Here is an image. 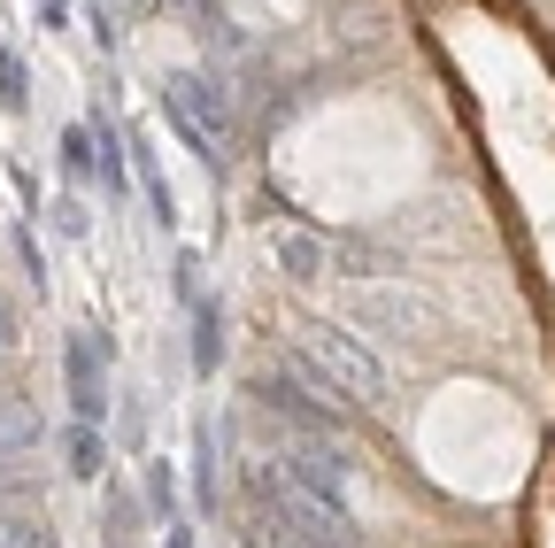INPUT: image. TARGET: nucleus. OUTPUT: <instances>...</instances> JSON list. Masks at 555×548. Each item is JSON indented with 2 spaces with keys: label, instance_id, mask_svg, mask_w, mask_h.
Masks as SVG:
<instances>
[{
  "label": "nucleus",
  "instance_id": "obj_1",
  "mask_svg": "<svg viewBox=\"0 0 555 548\" xmlns=\"http://www.w3.org/2000/svg\"><path fill=\"white\" fill-rule=\"evenodd\" d=\"M294 371H301L324 402H356V409H378V402H386V364L371 356V340L347 332V324H332V317L301 332Z\"/></svg>",
  "mask_w": 555,
  "mask_h": 548
},
{
  "label": "nucleus",
  "instance_id": "obj_2",
  "mask_svg": "<svg viewBox=\"0 0 555 548\" xmlns=\"http://www.w3.org/2000/svg\"><path fill=\"white\" fill-rule=\"evenodd\" d=\"M170 116H178L185 140L201 148V163H208V170H224V163H232V148H240V109H232L224 78H208V71H178V78H170Z\"/></svg>",
  "mask_w": 555,
  "mask_h": 548
},
{
  "label": "nucleus",
  "instance_id": "obj_3",
  "mask_svg": "<svg viewBox=\"0 0 555 548\" xmlns=\"http://www.w3.org/2000/svg\"><path fill=\"white\" fill-rule=\"evenodd\" d=\"M62 386H69V418H78V425H101V418H108V379H101L93 332H69V348H62Z\"/></svg>",
  "mask_w": 555,
  "mask_h": 548
},
{
  "label": "nucleus",
  "instance_id": "obj_4",
  "mask_svg": "<svg viewBox=\"0 0 555 548\" xmlns=\"http://www.w3.org/2000/svg\"><path fill=\"white\" fill-rule=\"evenodd\" d=\"M270 255H278V270H286L294 286H317V279H324V240H317V232H278Z\"/></svg>",
  "mask_w": 555,
  "mask_h": 548
},
{
  "label": "nucleus",
  "instance_id": "obj_5",
  "mask_svg": "<svg viewBox=\"0 0 555 548\" xmlns=\"http://www.w3.org/2000/svg\"><path fill=\"white\" fill-rule=\"evenodd\" d=\"M62 456H69V479H86V487H93V479L108 471V441H101V425H78V418H69Z\"/></svg>",
  "mask_w": 555,
  "mask_h": 548
},
{
  "label": "nucleus",
  "instance_id": "obj_6",
  "mask_svg": "<svg viewBox=\"0 0 555 548\" xmlns=\"http://www.w3.org/2000/svg\"><path fill=\"white\" fill-rule=\"evenodd\" d=\"M193 495H201V510H217V433H193Z\"/></svg>",
  "mask_w": 555,
  "mask_h": 548
},
{
  "label": "nucleus",
  "instance_id": "obj_7",
  "mask_svg": "<svg viewBox=\"0 0 555 548\" xmlns=\"http://www.w3.org/2000/svg\"><path fill=\"white\" fill-rule=\"evenodd\" d=\"M147 510H155V525H178V471L163 456L147 463Z\"/></svg>",
  "mask_w": 555,
  "mask_h": 548
},
{
  "label": "nucleus",
  "instance_id": "obj_8",
  "mask_svg": "<svg viewBox=\"0 0 555 548\" xmlns=\"http://www.w3.org/2000/svg\"><path fill=\"white\" fill-rule=\"evenodd\" d=\"M193 371H217V309L193 294Z\"/></svg>",
  "mask_w": 555,
  "mask_h": 548
},
{
  "label": "nucleus",
  "instance_id": "obj_9",
  "mask_svg": "<svg viewBox=\"0 0 555 548\" xmlns=\"http://www.w3.org/2000/svg\"><path fill=\"white\" fill-rule=\"evenodd\" d=\"M62 170L69 178H93V124H69L62 131Z\"/></svg>",
  "mask_w": 555,
  "mask_h": 548
},
{
  "label": "nucleus",
  "instance_id": "obj_10",
  "mask_svg": "<svg viewBox=\"0 0 555 548\" xmlns=\"http://www.w3.org/2000/svg\"><path fill=\"white\" fill-rule=\"evenodd\" d=\"M147 209H155V225H163V232L178 225V193H170V178H163V170H147Z\"/></svg>",
  "mask_w": 555,
  "mask_h": 548
},
{
  "label": "nucleus",
  "instance_id": "obj_11",
  "mask_svg": "<svg viewBox=\"0 0 555 548\" xmlns=\"http://www.w3.org/2000/svg\"><path fill=\"white\" fill-rule=\"evenodd\" d=\"M0 101H9V109H24L31 93H24V62L16 54H0Z\"/></svg>",
  "mask_w": 555,
  "mask_h": 548
},
{
  "label": "nucleus",
  "instance_id": "obj_12",
  "mask_svg": "<svg viewBox=\"0 0 555 548\" xmlns=\"http://www.w3.org/2000/svg\"><path fill=\"white\" fill-rule=\"evenodd\" d=\"M31 9L47 16V31H62V24H69V0H31Z\"/></svg>",
  "mask_w": 555,
  "mask_h": 548
},
{
  "label": "nucleus",
  "instance_id": "obj_13",
  "mask_svg": "<svg viewBox=\"0 0 555 548\" xmlns=\"http://www.w3.org/2000/svg\"><path fill=\"white\" fill-rule=\"evenodd\" d=\"M270 548H363V540H286V533H278Z\"/></svg>",
  "mask_w": 555,
  "mask_h": 548
},
{
  "label": "nucleus",
  "instance_id": "obj_14",
  "mask_svg": "<svg viewBox=\"0 0 555 548\" xmlns=\"http://www.w3.org/2000/svg\"><path fill=\"white\" fill-rule=\"evenodd\" d=\"M9 348H16V309L0 302V356H9Z\"/></svg>",
  "mask_w": 555,
  "mask_h": 548
},
{
  "label": "nucleus",
  "instance_id": "obj_15",
  "mask_svg": "<svg viewBox=\"0 0 555 548\" xmlns=\"http://www.w3.org/2000/svg\"><path fill=\"white\" fill-rule=\"evenodd\" d=\"M24 548H62V533H54V525H31V533H24Z\"/></svg>",
  "mask_w": 555,
  "mask_h": 548
},
{
  "label": "nucleus",
  "instance_id": "obj_16",
  "mask_svg": "<svg viewBox=\"0 0 555 548\" xmlns=\"http://www.w3.org/2000/svg\"><path fill=\"white\" fill-rule=\"evenodd\" d=\"M163 533H170L163 548H193V525H185V518H178V525H163Z\"/></svg>",
  "mask_w": 555,
  "mask_h": 548
}]
</instances>
